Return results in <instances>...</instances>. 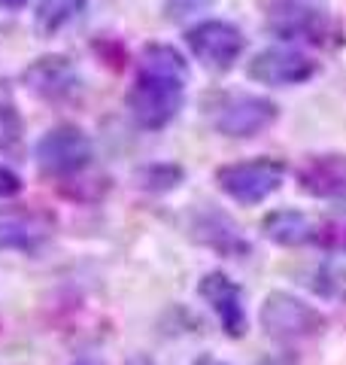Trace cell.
Here are the masks:
<instances>
[{
    "mask_svg": "<svg viewBox=\"0 0 346 365\" xmlns=\"http://www.w3.org/2000/svg\"><path fill=\"white\" fill-rule=\"evenodd\" d=\"M21 140H25L21 113L9 101H0V153H19Z\"/></svg>",
    "mask_w": 346,
    "mask_h": 365,
    "instance_id": "16",
    "label": "cell"
},
{
    "mask_svg": "<svg viewBox=\"0 0 346 365\" xmlns=\"http://www.w3.org/2000/svg\"><path fill=\"white\" fill-rule=\"evenodd\" d=\"M216 0H164V13L170 21H182L194 13H204V9H210Z\"/></svg>",
    "mask_w": 346,
    "mask_h": 365,
    "instance_id": "20",
    "label": "cell"
},
{
    "mask_svg": "<svg viewBox=\"0 0 346 365\" xmlns=\"http://www.w3.org/2000/svg\"><path fill=\"white\" fill-rule=\"evenodd\" d=\"M271 25L285 34V37L298 40H322L328 34V19L322 16V9L304 6L298 0H276L271 6Z\"/></svg>",
    "mask_w": 346,
    "mask_h": 365,
    "instance_id": "12",
    "label": "cell"
},
{
    "mask_svg": "<svg viewBox=\"0 0 346 365\" xmlns=\"http://www.w3.org/2000/svg\"><path fill=\"white\" fill-rule=\"evenodd\" d=\"M285 180V165L280 158H249L219 168L216 182L228 198L237 204H261L268 201Z\"/></svg>",
    "mask_w": 346,
    "mask_h": 365,
    "instance_id": "2",
    "label": "cell"
},
{
    "mask_svg": "<svg viewBox=\"0 0 346 365\" xmlns=\"http://www.w3.org/2000/svg\"><path fill=\"white\" fill-rule=\"evenodd\" d=\"M186 43L194 58L204 67H210V71H231L234 61L246 49V40L240 34V28L222 19L198 21L194 28L186 31Z\"/></svg>",
    "mask_w": 346,
    "mask_h": 365,
    "instance_id": "5",
    "label": "cell"
},
{
    "mask_svg": "<svg viewBox=\"0 0 346 365\" xmlns=\"http://www.w3.org/2000/svg\"><path fill=\"white\" fill-rule=\"evenodd\" d=\"M313 289L322 295V299H331V302H346V271L340 265H319L316 277H313Z\"/></svg>",
    "mask_w": 346,
    "mask_h": 365,
    "instance_id": "17",
    "label": "cell"
},
{
    "mask_svg": "<svg viewBox=\"0 0 346 365\" xmlns=\"http://www.w3.org/2000/svg\"><path fill=\"white\" fill-rule=\"evenodd\" d=\"M261 232L268 241L280 247H304V244H316L319 222L310 220L301 210H273L261 220Z\"/></svg>",
    "mask_w": 346,
    "mask_h": 365,
    "instance_id": "13",
    "label": "cell"
},
{
    "mask_svg": "<svg viewBox=\"0 0 346 365\" xmlns=\"http://www.w3.org/2000/svg\"><path fill=\"white\" fill-rule=\"evenodd\" d=\"M194 237H198L201 244L219 250V253H225V256H240L249 250L243 235H240V228L231 222L225 213H216V210H206L204 216H198V222H194Z\"/></svg>",
    "mask_w": 346,
    "mask_h": 365,
    "instance_id": "14",
    "label": "cell"
},
{
    "mask_svg": "<svg viewBox=\"0 0 346 365\" xmlns=\"http://www.w3.org/2000/svg\"><path fill=\"white\" fill-rule=\"evenodd\" d=\"M91 140L83 128L76 125H55L52 131H46L37 143V165L43 174L52 177H70L85 170L91 162Z\"/></svg>",
    "mask_w": 346,
    "mask_h": 365,
    "instance_id": "6",
    "label": "cell"
},
{
    "mask_svg": "<svg viewBox=\"0 0 346 365\" xmlns=\"http://www.w3.org/2000/svg\"><path fill=\"white\" fill-rule=\"evenodd\" d=\"M301 192L325 201H346V155H313L298 170Z\"/></svg>",
    "mask_w": 346,
    "mask_h": 365,
    "instance_id": "11",
    "label": "cell"
},
{
    "mask_svg": "<svg viewBox=\"0 0 346 365\" xmlns=\"http://www.w3.org/2000/svg\"><path fill=\"white\" fill-rule=\"evenodd\" d=\"M143 186L146 189H155V192H167V189H173L177 182L182 180V170L179 168H149V170H143Z\"/></svg>",
    "mask_w": 346,
    "mask_h": 365,
    "instance_id": "19",
    "label": "cell"
},
{
    "mask_svg": "<svg viewBox=\"0 0 346 365\" xmlns=\"http://www.w3.org/2000/svg\"><path fill=\"white\" fill-rule=\"evenodd\" d=\"M246 73H249V79H256V83H261V86L283 88V86L307 83V79L316 73V64L298 49L273 46V49H264L249 61Z\"/></svg>",
    "mask_w": 346,
    "mask_h": 365,
    "instance_id": "8",
    "label": "cell"
},
{
    "mask_svg": "<svg viewBox=\"0 0 346 365\" xmlns=\"http://www.w3.org/2000/svg\"><path fill=\"white\" fill-rule=\"evenodd\" d=\"M322 326H325V317H322L316 307L301 302L298 295L271 292L261 304V329L268 332V338L280 341V344H292V341L310 338V335H316Z\"/></svg>",
    "mask_w": 346,
    "mask_h": 365,
    "instance_id": "3",
    "label": "cell"
},
{
    "mask_svg": "<svg viewBox=\"0 0 346 365\" xmlns=\"http://www.w3.org/2000/svg\"><path fill=\"white\" fill-rule=\"evenodd\" d=\"M276 104L261 95H222L213 107V125L225 137H256L276 122Z\"/></svg>",
    "mask_w": 346,
    "mask_h": 365,
    "instance_id": "4",
    "label": "cell"
},
{
    "mask_svg": "<svg viewBox=\"0 0 346 365\" xmlns=\"http://www.w3.org/2000/svg\"><path fill=\"white\" fill-rule=\"evenodd\" d=\"M21 79L43 101H67L79 88L76 67L64 55H43V58H37L21 73Z\"/></svg>",
    "mask_w": 346,
    "mask_h": 365,
    "instance_id": "9",
    "label": "cell"
},
{
    "mask_svg": "<svg viewBox=\"0 0 346 365\" xmlns=\"http://www.w3.org/2000/svg\"><path fill=\"white\" fill-rule=\"evenodd\" d=\"M73 365H103V362H98V359H79V362H73Z\"/></svg>",
    "mask_w": 346,
    "mask_h": 365,
    "instance_id": "24",
    "label": "cell"
},
{
    "mask_svg": "<svg viewBox=\"0 0 346 365\" xmlns=\"http://www.w3.org/2000/svg\"><path fill=\"white\" fill-rule=\"evenodd\" d=\"M28 0H0V9H21Z\"/></svg>",
    "mask_w": 346,
    "mask_h": 365,
    "instance_id": "22",
    "label": "cell"
},
{
    "mask_svg": "<svg viewBox=\"0 0 346 365\" xmlns=\"http://www.w3.org/2000/svg\"><path fill=\"white\" fill-rule=\"evenodd\" d=\"M316 244H322L325 250H334V253H346V210L328 216L325 222H319Z\"/></svg>",
    "mask_w": 346,
    "mask_h": 365,
    "instance_id": "18",
    "label": "cell"
},
{
    "mask_svg": "<svg viewBox=\"0 0 346 365\" xmlns=\"http://www.w3.org/2000/svg\"><path fill=\"white\" fill-rule=\"evenodd\" d=\"M52 235V222L31 207H0V250H37Z\"/></svg>",
    "mask_w": 346,
    "mask_h": 365,
    "instance_id": "10",
    "label": "cell"
},
{
    "mask_svg": "<svg viewBox=\"0 0 346 365\" xmlns=\"http://www.w3.org/2000/svg\"><path fill=\"white\" fill-rule=\"evenodd\" d=\"M19 192H21V180H19V174H16V170H9V168L0 165V198H13V195H19Z\"/></svg>",
    "mask_w": 346,
    "mask_h": 365,
    "instance_id": "21",
    "label": "cell"
},
{
    "mask_svg": "<svg viewBox=\"0 0 346 365\" xmlns=\"http://www.w3.org/2000/svg\"><path fill=\"white\" fill-rule=\"evenodd\" d=\"M83 9H85V0H40L37 9H33V28L43 37H52Z\"/></svg>",
    "mask_w": 346,
    "mask_h": 365,
    "instance_id": "15",
    "label": "cell"
},
{
    "mask_svg": "<svg viewBox=\"0 0 346 365\" xmlns=\"http://www.w3.org/2000/svg\"><path fill=\"white\" fill-rule=\"evenodd\" d=\"M201 299L210 304V311L216 314L219 326L225 329L228 338H243L246 335V307H243V289L222 271L204 274L198 283Z\"/></svg>",
    "mask_w": 346,
    "mask_h": 365,
    "instance_id": "7",
    "label": "cell"
},
{
    "mask_svg": "<svg viewBox=\"0 0 346 365\" xmlns=\"http://www.w3.org/2000/svg\"><path fill=\"white\" fill-rule=\"evenodd\" d=\"M194 365H228V362H222V359H216V356H201Z\"/></svg>",
    "mask_w": 346,
    "mask_h": 365,
    "instance_id": "23",
    "label": "cell"
},
{
    "mask_svg": "<svg viewBox=\"0 0 346 365\" xmlns=\"http://www.w3.org/2000/svg\"><path fill=\"white\" fill-rule=\"evenodd\" d=\"M189 64L186 58L164 43H149L140 55V71L128 91L131 119L146 131H158L177 119L186 98Z\"/></svg>",
    "mask_w": 346,
    "mask_h": 365,
    "instance_id": "1",
    "label": "cell"
}]
</instances>
